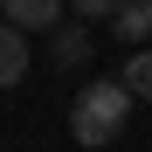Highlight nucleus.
Here are the masks:
<instances>
[{
  "instance_id": "39448f33",
  "label": "nucleus",
  "mask_w": 152,
  "mask_h": 152,
  "mask_svg": "<svg viewBox=\"0 0 152 152\" xmlns=\"http://www.w3.org/2000/svg\"><path fill=\"white\" fill-rule=\"evenodd\" d=\"M56 62H90V35H83V21H76V28H69V21H62V28H56Z\"/></svg>"
},
{
  "instance_id": "20e7f679",
  "label": "nucleus",
  "mask_w": 152,
  "mask_h": 152,
  "mask_svg": "<svg viewBox=\"0 0 152 152\" xmlns=\"http://www.w3.org/2000/svg\"><path fill=\"white\" fill-rule=\"evenodd\" d=\"M111 35H118V42H145V35H152V0H118Z\"/></svg>"
},
{
  "instance_id": "7ed1b4c3",
  "label": "nucleus",
  "mask_w": 152,
  "mask_h": 152,
  "mask_svg": "<svg viewBox=\"0 0 152 152\" xmlns=\"http://www.w3.org/2000/svg\"><path fill=\"white\" fill-rule=\"evenodd\" d=\"M21 76H28V42L14 21H0V90H14Z\"/></svg>"
},
{
  "instance_id": "0eeeda50",
  "label": "nucleus",
  "mask_w": 152,
  "mask_h": 152,
  "mask_svg": "<svg viewBox=\"0 0 152 152\" xmlns=\"http://www.w3.org/2000/svg\"><path fill=\"white\" fill-rule=\"evenodd\" d=\"M76 14H118V0H69Z\"/></svg>"
},
{
  "instance_id": "f03ea898",
  "label": "nucleus",
  "mask_w": 152,
  "mask_h": 152,
  "mask_svg": "<svg viewBox=\"0 0 152 152\" xmlns=\"http://www.w3.org/2000/svg\"><path fill=\"white\" fill-rule=\"evenodd\" d=\"M62 7L69 0H0V14L14 28H62Z\"/></svg>"
},
{
  "instance_id": "423d86ee",
  "label": "nucleus",
  "mask_w": 152,
  "mask_h": 152,
  "mask_svg": "<svg viewBox=\"0 0 152 152\" xmlns=\"http://www.w3.org/2000/svg\"><path fill=\"white\" fill-rule=\"evenodd\" d=\"M124 90H132V97H145V104H152V48H138V56L124 62Z\"/></svg>"
},
{
  "instance_id": "f257e3e1",
  "label": "nucleus",
  "mask_w": 152,
  "mask_h": 152,
  "mask_svg": "<svg viewBox=\"0 0 152 152\" xmlns=\"http://www.w3.org/2000/svg\"><path fill=\"white\" fill-rule=\"evenodd\" d=\"M124 124H132V90L124 83H83L69 104V132L76 145H111Z\"/></svg>"
}]
</instances>
